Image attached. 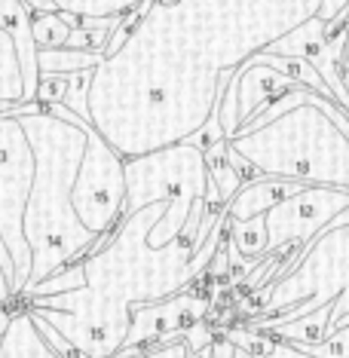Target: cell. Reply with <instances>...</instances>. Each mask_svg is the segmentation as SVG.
<instances>
[{"mask_svg":"<svg viewBox=\"0 0 349 358\" xmlns=\"http://www.w3.org/2000/svg\"><path fill=\"white\" fill-rule=\"evenodd\" d=\"M322 0H150L89 77V126L123 159L184 144L233 74L319 15Z\"/></svg>","mask_w":349,"mask_h":358,"instance_id":"obj_1","label":"cell"},{"mask_svg":"<svg viewBox=\"0 0 349 358\" xmlns=\"http://www.w3.org/2000/svg\"><path fill=\"white\" fill-rule=\"evenodd\" d=\"M13 117L25 129L34 153V178L22 217V233L31 251V273L25 282L28 291L59 273L62 266L83 260L99 239L77 221L71 206L74 178L86 153L89 123L62 104L52 108L40 104L34 113H13Z\"/></svg>","mask_w":349,"mask_h":358,"instance_id":"obj_2","label":"cell"},{"mask_svg":"<svg viewBox=\"0 0 349 358\" xmlns=\"http://www.w3.org/2000/svg\"><path fill=\"white\" fill-rule=\"evenodd\" d=\"M166 208V202H153L148 208L129 211L108 236L95 239L89 255L80 260L86 288L113 313L132 315L135 306L181 294L215 260L224 215L208 233L181 236L166 248L148 245V233Z\"/></svg>","mask_w":349,"mask_h":358,"instance_id":"obj_3","label":"cell"},{"mask_svg":"<svg viewBox=\"0 0 349 358\" xmlns=\"http://www.w3.org/2000/svg\"><path fill=\"white\" fill-rule=\"evenodd\" d=\"M227 148L251 162L257 175L349 190V138L313 104H300L270 126L230 138Z\"/></svg>","mask_w":349,"mask_h":358,"instance_id":"obj_4","label":"cell"},{"mask_svg":"<svg viewBox=\"0 0 349 358\" xmlns=\"http://www.w3.org/2000/svg\"><path fill=\"white\" fill-rule=\"evenodd\" d=\"M208 166L190 141L162 148L148 157L126 159V208L138 211L153 202H166V211L148 233L150 248H166L181 236L208 233L221 221L224 208L208 206Z\"/></svg>","mask_w":349,"mask_h":358,"instance_id":"obj_5","label":"cell"},{"mask_svg":"<svg viewBox=\"0 0 349 358\" xmlns=\"http://www.w3.org/2000/svg\"><path fill=\"white\" fill-rule=\"evenodd\" d=\"M346 288H349V224L328 227L313 242H306L300 257L266 294L264 313H270L273 319L261 324H285L304 319L315 309L334 306Z\"/></svg>","mask_w":349,"mask_h":358,"instance_id":"obj_6","label":"cell"},{"mask_svg":"<svg viewBox=\"0 0 349 358\" xmlns=\"http://www.w3.org/2000/svg\"><path fill=\"white\" fill-rule=\"evenodd\" d=\"M31 178H34V153H31L25 129L13 113H0V242L15 273V300L22 297L31 273V251L22 233Z\"/></svg>","mask_w":349,"mask_h":358,"instance_id":"obj_7","label":"cell"},{"mask_svg":"<svg viewBox=\"0 0 349 358\" xmlns=\"http://www.w3.org/2000/svg\"><path fill=\"white\" fill-rule=\"evenodd\" d=\"M71 206L77 221L99 239L120 224L126 208V159L92 126L86 129V153L74 178Z\"/></svg>","mask_w":349,"mask_h":358,"instance_id":"obj_8","label":"cell"},{"mask_svg":"<svg viewBox=\"0 0 349 358\" xmlns=\"http://www.w3.org/2000/svg\"><path fill=\"white\" fill-rule=\"evenodd\" d=\"M349 208V190L337 187H306L291 199L279 202L264 215L266 224V251H282L285 245L313 242L322 230H328L340 211Z\"/></svg>","mask_w":349,"mask_h":358,"instance_id":"obj_9","label":"cell"},{"mask_svg":"<svg viewBox=\"0 0 349 358\" xmlns=\"http://www.w3.org/2000/svg\"><path fill=\"white\" fill-rule=\"evenodd\" d=\"M206 313H208V300H202L197 294H175V297L159 300V303L135 306L120 358L144 355L150 346L172 343V340H178V334H184L190 324L202 322Z\"/></svg>","mask_w":349,"mask_h":358,"instance_id":"obj_10","label":"cell"},{"mask_svg":"<svg viewBox=\"0 0 349 358\" xmlns=\"http://www.w3.org/2000/svg\"><path fill=\"white\" fill-rule=\"evenodd\" d=\"M291 86H297V83H291V80L282 77L279 71L266 68V64H257L255 59L245 62L230 80V89L236 92V126L248 123V120L255 117L264 104L279 99V95L285 92V89H291Z\"/></svg>","mask_w":349,"mask_h":358,"instance_id":"obj_11","label":"cell"},{"mask_svg":"<svg viewBox=\"0 0 349 358\" xmlns=\"http://www.w3.org/2000/svg\"><path fill=\"white\" fill-rule=\"evenodd\" d=\"M300 190H306V184L288 181V178L261 175V178H255V181H242V187L233 193V199L224 206V211H227V217H233V221H251V217L266 215L270 208L291 199Z\"/></svg>","mask_w":349,"mask_h":358,"instance_id":"obj_12","label":"cell"},{"mask_svg":"<svg viewBox=\"0 0 349 358\" xmlns=\"http://www.w3.org/2000/svg\"><path fill=\"white\" fill-rule=\"evenodd\" d=\"M0 358H62L40 334L34 315L25 306L10 309V322L0 334Z\"/></svg>","mask_w":349,"mask_h":358,"instance_id":"obj_13","label":"cell"},{"mask_svg":"<svg viewBox=\"0 0 349 358\" xmlns=\"http://www.w3.org/2000/svg\"><path fill=\"white\" fill-rule=\"evenodd\" d=\"M255 331H273L279 334L276 340H285L294 346H319L331 337V306L315 309V313L304 315V319L285 322V324H255Z\"/></svg>","mask_w":349,"mask_h":358,"instance_id":"obj_14","label":"cell"},{"mask_svg":"<svg viewBox=\"0 0 349 358\" xmlns=\"http://www.w3.org/2000/svg\"><path fill=\"white\" fill-rule=\"evenodd\" d=\"M104 55L99 52H80V50H37V74L40 77H71L95 71Z\"/></svg>","mask_w":349,"mask_h":358,"instance_id":"obj_15","label":"cell"},{"mask_svg":"<svg viewBox=\"0 0 349 358\" xmlns=\"http://www.w3.org/2000/svg\"><path fill=\"white\" fill-rule=\"evenodd\" d=\"M0 101L10 104V108L28 104L19 52H15V43H13V37L3 31V25H0Z\"/></svg>","mask_w":349,"mask_h":358,"instance_id":"obj_16","label":"cell"},{"mask_svg":"<svg viewBox=\"0 0 349 358\" xmlns=\"http://www.w3.org/2000/svg\"><path fill=\"white\" fill-rule=\"evenodd\" d=\"M224 227L230 230V242L233 248L239 251V257H261L266 255V224H264V215L261 217H251V221H233L227 217L224 211Z\"/></svg>","mask_w":349,"mask_h":358,"instance_id":"obj_17","label":"cell"},{"mask_svg":"<svg viewBox=\"0 0 349 358\" xmlns=\"http://www.w3.org/2000/svg\"><path fill=\"white\" fill-rule=\"evenodd\" d=\"M55 13L83 15V19H108V15H123L148 0H50Z\"/></svg>","mask_w":349,"mask_h":358,"instance_id":"obj_18","label":"cell"},{"mask_svg":"<svg viewBox=\"0 0 349 358\" xmlns=\"http://www.w3.org/2000/svg\"><path fill=\"white\" fill-rule=\"evenodd\" d=\"M31 34L37 50H62L71 34V25L62 13H34L31 15Z\"/></svg>","mask_w":349,"mask_h":358,"instance_id":"obj_19","label":"cell"},{"mask_svg":"<svg viewBox=\"0 0 349 358\" xmlns=\"http://www.w3.org/2000/svg\"><path fill=\"white\" fill-rule=\"evenodd\" d=\"M86 285V275H83V264H68L62 266L59 273H52L50 279H43L34 288H28L22 297H52V294H64V291H74V288H83ZM19 297V300H22Z\"/></svg>","mask_w":349,"mask_h":358,"instance_id":"obj_20","label":"cell"},{"mask_svg":"<svg viewBox=\"0 0 349 358\" xmlns=\"http://www.w3.org/2000/svg\"><path fill=\"white\" fill-rule=\"evenodd\" d=\"M297 349H304V352H310L315 358H349V324L346 328H337L319 346H297Z\"/></svg>","mask_w":349,"mask_h":358,"instance_id":"obj_21","label":"cell"},{"mask_svg":"<svg viewBox=\"0 0 349 358\" xmlns=\"http://www.w3.org/2000/svg\"><path fill=\"white\" fill-rule=\"evenodd\" d=\"M144 358H193L190 349L184 340H172V343H159V346H150Z\"/></svg>","mask_w":349,"mask_h":358,"instance_id":"obj_22","label":"cell"},{"mask_svg":"<svg viewBox=\"0 0 349 358\" xmlns=\"http://www.w3.org/2000/svg\"><path fill=\"white\" fill-rule=\"evenodd\" d=\"M264 358H315V355L304 352V349H297L294 343H285V340H276L273 337V346L266 349Z\"/></svg>","mask_w":349,"mask_h":358,"instance_id":"obj_23","label":"cell"},{"mask_svg":"<svg viewBox=\"0 0 349 358\" xmlns=\"http://www.w3.org/2000/svg\"><path fill=\"white\" fill-rule=\"evenodd\" d=\"M346 6H349V0H322V6H319V19H322V22L337 19V15L343 13Z\"/></svg>","mask_w":349,"mask_h":358,"instance_id":"obj_24","label":"cell"},{"mask_svg":"<svg viewBox=\"0 0 349 358\" xmlns=\"http://www.w3.org/2000/svg\"><path fill=\"white\" fill-rule=\"evenodd\" d=\"M15 306H22V303L15 300L10 282H6V275H3V266H0V309H15Z\"/></svg>","mask_w":349,"mask_h":358,"instance_id":"obj_25","label":"cell"},{"mask_svg":"<svg viewBox=\"0 0 349 358\" xmlns=\"http://www.w3.org/2000/svg\"><path fill=\"white\" fill-rule=\"evenodd\" d=\"M349 313V288L343 291V294L337 297V303L331 306V334H334V328H337V322L343 319V315Z\"/></svg>","mask_w":349,"mask_h":358,"instance_id":"obj_26","label":"cell"},{"mask_svg":"<svg viewBox=\"0 0 349 358\" xmlns=\"http://www.w3.org/2000/svg\"><path fill=\"white\" fill-rule=\"evenodd\" d=\"M25 6H31V13H55L50 0H22Z\"/></svg>","mask_w":349,"mask_h":358,"instance_id":"obj_27","label":"cell"},{"mask_svg":"<svg viewBox=\"0 0 349 358\" xmlns=\"http://www.w3.org/2000/svg\"><path fill=\"white\" fill-rule=\"evenodd\" d=\"M346 31H349V22H346ZM343 64H346V71H349V34L343 40Z\"/></svg>","mask_w":349,"mask_h":358,"instance_id":"obj_28","label":"cell"},{"mask_svg":"<svg viewBox=\"0 0 349 358\" xmlns=\"http://www.w3.org/2000/svg\"><path fill=\"white\" fill-rule=\"evenodd\" d=\"M233 358H251L248 352H242V349H236V352H233Z\"/></svg>","mask_w":349,"mask_h":358,"instance_id":"obj_29","label":"cell"},{"mask_svg":"<svg viewBox=\"0 0 349 358\" xmlns=\"http://www.w3.org/2000/svg\"><path fill=\"white\" fill-rule=\"evenodd\" d=\"M120 358V355H117ZM126 358H144V355H126Z\"/></svg>","mask_w":349,"mask_h":358,"instance_id":"obj_30","label":"cell"}]
</instances>
